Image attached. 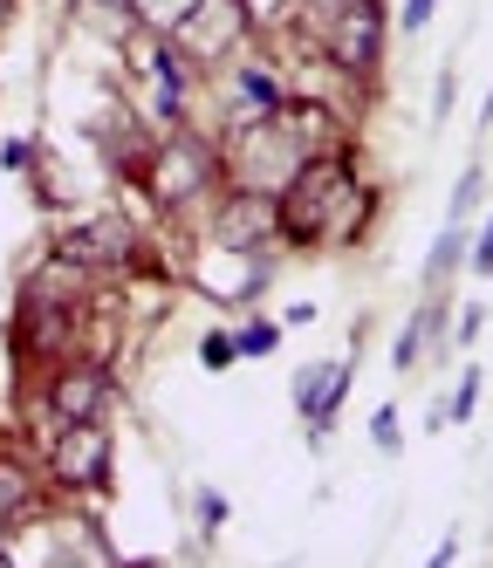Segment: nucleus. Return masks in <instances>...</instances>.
<instances>
[{"mask_svg": "<svg viewBox=\"0 0 493 568\" xmlns=\"http://www.w3.org/2000/svg\"><path fill=\"white\" fill-rule=\"evenodd\" d=\"M274 206H281V240L315 247V240L336 233V206H363V192H356V172H350L343 151H315L309 165L274 192Z\"/></svg>", "mask_w": 493, "mask_h": 568, "instance_id": "f257e3e1", "label": "nucleus"}, {"mask_svg": "<svg viewBox=\"0 0 493 568\" xmlns=\"http://www.w3.org/2000/svg\"><path fill=\"white\" fill-rule=\"evenodd\" d=\"M315 124H322V110H302V103H281L274 116H254V131L233 144V179L247 192H281L315 158V138H302Z\"/></svg>", "mask_w": 493, "mask_h": 568, "instance_id": "f03ea898", "label": "nucleus"}, {"mask_svg": "<svg viewBox=\"0 0 493 568\" xmlns=\"http://www.w3.org/2000/svg\"><path fill=\"white\" fill-rule=\"evenodd\" d=\"M247 28H254L247 0H192V8L179 14V28H172V49L185 62H220L227 49L247 42Z\"/></svg>", "mask_w": 493, "mask_h": 568, "instance_id": "7ed1b4c3", "label": "nucleus"}, {"mask_svg": "<svg viewBox=\"0 0 493 568\" xmlns=\"http://www.w3.org/2000/svg\"><path fill=\"white\" fill-rule=\"evenodd\" d=\"M322 49H329V62L350 69V75H378V55H384V8H378V0H343V8H329Z\"/></svg>", "mask_w": 493, "mask_h": 568, "instance_id": "20e7f679", "label": "nucleus"}, {"mask_svg": "<svg viewBox=\"0 0 493 568\" xmlns=\"http://www.w3.org/2000/svg\"><path fill=\"white\" fill-rule=\"evenodd\" d=\"M213 179H220V158L205 144H192V138H164L144 158V185H151V199H164V206H185V199H199Z\"/></svg>", "mask_w": 493, "mask_h": 568, "instance_id": "39448f33", "label": "nucleus"}, {"mask_svg": "<svg viewBox=\"0 0 493 568\" xmlns=\"http://www.w3.org/2000/svg\"><path fill=\"white\" fill-rule=\"evenodd\" d=\"M49 466H56L62 486H76V494H97V486L110 479V432H103V418L97 425H56Z\"/></svg>", "mask_w": 493, "mask_h": 568, "instance_id": "423d86ee", "label": "nucleus"}, {"mask_svg": "<svg viewBox=\"0 0 493 568\" xmlns=\"http://www.w3.org/2000/svg\"><path fill=\"white\" fill-rule=\"evenodd\" d=\"M213 240L227 254H254L268 247V240H281V206H274V192H227V206L213 220Z\"/></svg>", "mask_w": 493, "mask_h": 568, "instance_id": "0eeeda50", "label": "nucleus"}, {"mask_svg": "<svg viewBox=\"0 0 493 568\" xmlns=\"http://www.w3.org/2000/svg\"><path fill=\"white\" fill-rule=\"evenodd\" d=\"M56 261L62 267H123L131 261V226L117 213H97V220H82L56 240Z\"/></svg>", "mask_w": 493, "mask_h": 568, "instance_id": "6e6552de", "label": "nucleus"}, {"mask_svg": "<svg viewBox=\"0 0 493 568\" xmlns=\"http://www.w3.org/2000/svg\"><path fill=\"white\" fill-rule=\"evenodd\" d=\"M103 404H110V371L103 363H69V371H56V384H49L56 425H97Z\"/></svg>", "mask_w": 493, "mask_h": 568, "instance_id": "1a4fd4ad", "label": "nucleus"}, {"mask_svg": "<svg viewBox=\"0 0 493 568\" xmlns=\"http://www.w3.org/2000/svg\"><path fill=\"white\" fill-rule=\"evenodd\" d=\"M343 397H350V356H343V363H315V371H302V377H295V412L309 418V432H315V438L336 425Z\"/></svg>", "mask_w": 493, "mask_h": 568, "instance_id": "9d476101", "label": "nucleus"}, {"mask_svg": "<svg viewBox=\"0 0 493 568\" xmlns=\"http://www.w3.org/2000/svg\"><path fill=\"white\" fill-rule=\"evenodd\" d=\"M82 21H103V34H131L138 28V0H76Z\"/></svg>", "mask_w": 493, "mask_h": 568, "instance_id": "9b49d317", "label": "nucleus"}, {"mask_svg": "<svg viewBox=\"0 0 493 568\" xmlns=\"http://www.w3.org/2000/svg\"><path fill=\"white\" fill-rule=\"evenodd\" d=\"M28 507H34V486H28V473H21V466H0V527H14Z\"/></svg>", "mask_w": 493, "mask_h": 568, "instance_id": "f8f14e48", "label": "nucleus"}, {"mask_svg": "<svg viewBox=\"0 0 493 568\" xmlns=\"http://www.w3.org/2000/svg\"><path fill=\"white\" fill-rule=\"evenodd\" d=\"M460 247H466L460 226H445V240L432 247V267H425V274H432V281H439V274H452V267H460Z\"/></svg>", "mask_w": 493, "mask_h": 568, "instance_id": "ddd939ff", "label": "nucleus"}, {"mask_svg": "<svg viewBox=\"0 0 493 568\" xmlns=\"http://www.w3.org/2000/svg\"><path fill=\"white\" fill-rule=\"evenodd\" d=\"M199 356H205V371H227V363L240 356V343H233V336H205V343H199Z\"/></svg>", "mask_w": 493, "mask_h": 568, "instance_id": "4468645a", "label": "nucleus"}, {"mask_svg": "<svg viewBox=\"0 0 493 568\" xmlns=\"http://www.w3.org/2000/svg\"><path fill=\"white\" fill-rule=\"evenodd\" d=\"M473 199H480V172H466V179H460V192H452V226L473 213Z\"/></svg>", "mask_w": 493, "mask_h": 568, "instance_id": "2eb2a0df", "label": "nucleus"}, {"mask_svg": "<svg viewBox=\"0 0 493 568\" xmlns=\"http://www.w3.org/2000/svg\"><path fill=\"white\" fill-rule=\"evenodd\" d=\"M274 336H281V329L254 322V329H247V336H233V343H240V356H261V349H274Z\"/></svg>", "mask_w": 493, "mask_h": 568, "instance_id": "dca6fc26", "label": "nucleus"}, {"mask_svg": "<svg viewBox=\"0 0 493 568\" xmlns=\"http://www.w3.org/2000/svg\"><path fill=\"white\" fill-rule=\"evenodd\" d=\"M370 438H378V445H384V453H398V412H391V404H384V412H378V418H370Z\"/></svg>", "mask_w": 493, "mask_h": 568, "instance_id": "f3484780", "label": "nucleus"}, {"mask_svg": "<svg viewBox=\"0 0 493 568\" xmlns=\"http://www.w3.org/2000/svg\"><path fill=\"white\" fill-rule=\"evenodd\" d=\"M473 397H480V377H460V397H452V412H445V418H466V412H473ZM445 418H439V425H445Z\"/></svg>", "mask_w": 493, "mask_h": 568, "instance_id": "a211bd4d", "label": "nucleus"}, {"mask_svg": "<svg viewBox=\"0 0 493 568\" xmlns=\"http://www.w3.org/2000/svg\"><path fill=\"white\" fill-rule=\"evenodd\" d=\"M473 267H480V274H493V220H486V233H480V247H473Z\"/></svg>", "mask_w": 493, "mask_h": 568, "instance_id": "6ab92c4d", "label": "nucleus"}, {"mask_svg": "<svg viewBox=\"0 0 493 568\" xmlns=\"http://www.w3.org/2000/svg\"><path fill=\"white\" fill-rule=\"evenodd\" d=\"M432 21V0H404V28H425Z\"/></svg>", "mask_w": 493, "mask_h": 568, "instance_id": "aec40b11", "label": "nucleus"}, {"mask_svg": "<svg viewBox=\"0 0 493 568\" xmlns=\"http://www.w3.org/2000/svg\"><path fill=\"white\" fill-rule=\"evenodd\" d=\"M0 165H14V172H28V165H34V151H28V144H8V151H0Z\"/></svg>", "mask_w": 493, "mask_h": 568, "instance_id": "412c9836", "label": "nucleus"}, {"mask_svg": "<svg viewBox=\"0 0 493 568\" xmlns=\"http://www.w3.org/2000/svg\"><path fill=\"white\" fill-rule=\"evenodd\" d=\"M425 568H452V541H445V548H439V555H432Z\"/></svg>", "mask_w": 493, "mask_h": 568, "instance_id": "4be33fe9", "label": "nucleus"}, {"mask_svg": "<svg viewBox=\"0 0 493 568\" xmlns=\"http://www.w3.org/2000/svg\"><path fill=\"white\" fill-rule=\"evenodd\" d=\"M8 14H14V0H0V28H8Z\"/></svg>", "mask_w": 493, "mask_h": 568, "instance_id": "5701e85b", "label": "nucleus"}, {"mask_svg": "<svg viewBox=\"0 0 493 568\" xmlns=\"http://www.w3.org/2000/svg\"><path fill=\"white\" fill-rule=\"evenodd\" d=\"M309 8H343V0H309Z\"/></svg>", "mask_w": 493, "mask_h": 568, "instance_id": "b1692460", "label": "nucleus"}]
</instances>
